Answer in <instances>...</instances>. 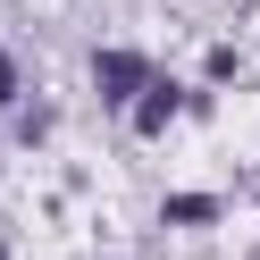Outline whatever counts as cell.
<instances>
[{
	"instance_id": "obj_3",
	"label": "cell",
	"mask_w": 260,
	"mask_h": 260,
	"mask_svg": "<svg viewBox=\"0 0 260 260\" xmlns=\"http://www.w3.org/2000/svg\"><path fill=\"white\" fill-rule=\"evenodd\" d=\"M0 260H9V252H0Z\"/></svg>"
},
{
	"instance_id": "obj_2",
	"label": "cell",
	"mask_w": 260,
	"mask_h": 260,
	"mask_svg": "<svg viewBox=\"0 0 260 260\" xmlns=\"http://www.w3.org/2000/svg\"><path fill=\"white\" fill-rule=\"evenodd\" d=\"M9 84H17V68H9V51H0V101H9Z\"/></svg>"
},
{
	"instance_id": "obj_1",
	"label": "cell",
	"mask_w": 260,
	"mask_h": 260,
	"mask_svg": "<svg viewBox=\"0 0 260 260\" xmlns=\"http://www.w3.org/2000/svg\"><path fill=\"white\" fill-rule=\"evenodd\" d=\"M92 76H101L109 101H135V92L151 84V68H143V59H126V51H101V59H92Z\"/></svg>"
}]
</instances>
